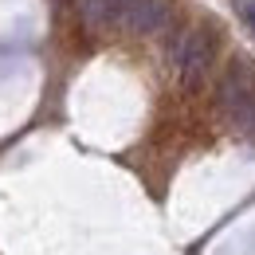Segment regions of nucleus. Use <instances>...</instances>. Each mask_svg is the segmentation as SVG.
<instances>
[{"mask_svg": "<svg viewBox=\"0 0 255 255\" xmlns=\"http://www.w3.org/2000/svg\"><path fill=\"white\" fill-rule=\"evenodd\" d=\"M133 0H83V16L91 28H126Z\"/></svg>", "mask_w": 255, "mask_h": 255, "instance_id": "20e7f679", "label": "nucleus"}, {"mask_svg": "<svg viewBox=\"0 0 255 255\" xmlns=\"http://www.w3.org/2000/svg\"><path fill=\"white\" fill-rule=\"evenodd\" d=\"M212 47H216V39H212V32H204V28H192V32H185L173 43V63L181 71V83L185 87H196L204 79V71L212 63Z\"/></svg>", "mask_w": 255, "mask_h": 255, "instance_id": "f03ea898", "label": "nucleus"}, {"mask_svg": "<svg viewBox=\"0 0 255 255\" xmlns=\"http://www.w3.org/2000/svg\"><path fill=\"white\" fill-rule=\"evenodd\" d=\"M173 20V4L169 0H133L126 16V32L133 35H157Z\"/></svg>", "mask_w": 255, "mask_h": 255, "instance_id": "7ed1b4c3", "label": "nucleus"}, {"mask_svg": "<svg viewBox=\"0 0 255 255\" xmlns=\"http://www.w3.org/2000/svg\"><path fill=\"white\" fill-rule=\"evenodd\" d=\"M220 106L228 110V118L255 141V79L244 63L228 67V75L220 83Z\"/></svg>", "mask_w": 255, "mask_h": 255, "instance_id": "f257e3e1", "label": "nucleus"}, {"mask_svg": "<svg viewBox=\"0 0 255 255\" xmlns=\"http://www.w3.org/2000/svg\"><path fill=\"white\" fill-rule=\"evenodd\" d=\"M236 8H240V20L255 32V0H236Z\"/></svg>", "mask_w": 255, "mask_h": 255, "instance_id": "39448f33", "label": "nucleus"}]
</instances>
